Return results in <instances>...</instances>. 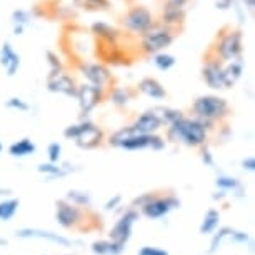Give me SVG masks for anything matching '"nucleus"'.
Listing matches in <instances>:
<instances>
[{"label": "nucleus", "instance_id": "obj_40", "mask_svg": "<svg viewBox=\"0 0 255 255\" xmlns=\"http://www.w3.org/2000/svg\"><path fill=\"white\" fill-rule=\"evenodd\" d=\"M109 249H110V242H105V240H99V242H95L92 245L94 254H99V255H107Z\"/></svg>", "mask_w": 255, "mask_h": 255}, {"label": "nucleus", "instance_id": "obj_3", "mask_svg": "<svg viewBox=\"0 0 255 255\" xmlns=\"http://www.w3.org/2000/svg\"><path fill=\"white\" fill-rule=\"evenodd\" d=\"M177 33H179V30L155 20L148 30L143 32L142 35H138V38H140L138 40L140 42V50L145 55H153L157 52L167 50L175 42Z\"/></svg>", "mask_w": 255, "mask_h": 255}, {"label": "nucleus", "instance_id": "obj_28", "mask_svg": "<svg viewBox=\"0 0 255 255\" xmlns=\"http://www.w3.org/2000/svg\"><path fill=\"white\" fill-rule=\"evenodd\" d=\"M72 3L85 12H104L110 8V0H72Z\"/></svg>", "mask_w": 255, "mask_h": 255}, {"label": "nucleus", "instance_id": "obj_39", "mask_svg": "<svg viewBox=\"0 0 255 255\" xmlns=\"http://www.w3.org/2000/svg\"><path fill=\"white\" fill-rule=\"evenodd\" d=\"M148 148H152V150H155V152H160L165 148V140H163L160 135H157V133H150V145H148Z\"/></svg>", "mask_w": 255, "mask_h": 255}, {"label": "nucleus", "instance_id": "obj_44", "mask_svg": "<svg viewBox=\"0 0 255 255\" xmlns=\"http://www.w3.org/2000/svg\"><path fill=\"white\" fill-rule=\"evenodd\" d=\"M122 202V195H114L107 204H105V210H112V209H117V205Z\"/></svg>", "mask_w": 255, "mask_h": 255}, {"label": "nucleus", "instance_id": "obj_52", "mask_svg": "<svg viewBox=\"0 0 255 255\" xmlns=\"http://www.w3.org/2000/svg\"><path fill=\"white\" fill-rule=\"evenodd\" d=\"M2 150H3V145H2V142H0V153H2Z\"/></svg>", "mask_w": 255, "mask_h": 255}, {"label": "nucleus", "instance_id": "obj_7", "mask_svg": "<svg viewBox=\"0 0 255 255\" xmlns=\"http://www.w3.org/2000/svg\"><path fill=\"white\" fill-rule=\"evenodd\" d=\"M105 97H107V92L99 87H94V85L87 84H79L77 87V104H79V112H80V119H89V115L94 112L95 107L99 104H102Z\"/></svg>", "mask_w": 255, "mask_h": 255}, {"label": "nucleus", "instance_id": "obj_29", "mask_svg": "<svg viewBox=\"0 0 255 255\" xmlns=\"http://www.w3.org/2000/svg\"><path fill=\"white\" fill-rule=\"evenodd\" d=\"M37 170L40 172V174H45L49 177V180H54V179H62V177H65L69 174V170H65L64 167H59L57 163H40V165L37 167Z\"/></svg>", "mask_w": 255, "mask_h": 255}, {"label": "nucleus", "instance_id": "obj_43", "mask_svg": "<svg viewBox=\"0 0 255 255\" xmlns=\"http://www.w3.org/2000/svg\"><path fill=\"white\" fill-rule=\"evenodd\" d=\"M232 2L234 0H215V8L217 10H230V7H232Z\"/></svg>", "mask_w": 255, "mask_h": 255}, {"label": "nucleus", "instance_id": "obj_50", "mask_svg": "<svg viewBox=\"0 0 255 255\" xmlns=\"http://www.w3.org/2000/svg\"><path fill=\"white\" fill-rule=\"evenodd\" d=\"M10 189H0V197H2V195H8V194H10Z\"/></svg>", "mask_w": 255, "mask_h": 255}, {"label": "nucleus", "instance_id": "obj_34", "mask_svg": "<svg viewBox=\"0 0 255 255\" xmlns=\"http://www.w3.org/2000/svg\"><path fill=\"white\" fill-rule=\"evenodd\" d=\"M5 107L10 110H17V112H30V104L22 97H10L5 100Z\"/></svg>", "mask_w": 255, "mask_h": 255}, {"label": "nucleus", "instance_id": "obj_45", "mask_svg": "<svg viewBox=\"0 0 255 255\" xmlns=\"http://www.w3.org/2000/svg\"><path fill=\"white\" fill-rule=\"evenodd\" d=\"M153 194H143V195H140V197H137L135 200H133V205H138V207H142V205H145L148 200H152L153 199Z\"/></svg>", "mask_w": 255, "mask_h": 255}, {"label": "nucleus", "instance_id": "obj_30", "mask_svg": "<svg viewBox=\"0 0 255 255\" xmlns=\"http://www.w3.org/2000/svg\"><path fill=\"white\" fill-rule=\"evenodd\" d=\"M219 220H220L219 210H215V209L207 210V214L204 217V222H202V225H200V234H212L215 229H217Z\"/></svg>", "mask_w": 255, "mask_h": 255}, {"label": "nucleus", "instance_id": "obj_21", "mask_svg": "<svg viewBox=\"0 0 255 255\" xmlns=\"http://www.w3.org/2000/svg\"><path fill=\"white\" fill-rule=\"evenodd\" d=\"M80 219V210L74 204H67L65 200L57 202V220L64 227H72Z\"/></svg>", "mask_w": 255, "mask_h": 255}, {"label": "nucleus", "instance_id": "obj_48", "mask_svg": "<svg viewBox=\"0 0 255 255\" xmlns=\"http://www.w3.org/2000/svg\"><path fill=\"white\" fill-rule=\"evenodd\" d=\"M230 235L235 239V242H249V235L244 234V232H235V230H234Z\"/></svg>", "mask_w": 255, "mask_h": 255}, {"label": "nucleus", "instance_id": "obj_26", "mask_svg": "<svg viewBox=\"0 0 255 255\" xmlns=\"http://www.w3.org/2000/svg\"><path fill=\"white\" fill-rule=\"evenodd\" d=\"M37 152V147L28 137H23L20 140L13 142L10 147H8V153L12 157H27V155H33Z\"/></svg>", "mask_w": 255, "mask_h": 255}, {"label": "nucleus", "instance_id": "obj_24", "mask_svg": "<svg viewBox=\"0 0 255 255\" xmlns=\"http://www.w3.org/2000/svg\"><path fill=\"white\" fill-rule=\"evenodd\" d=\"M150 110L160 119L162 125H165V127H168L170 124H174L179 119L184 117V112H182V110L174 109V107H165V105H155V107H152Z\"/></svg>", "mask_w": 255, "mask_h": 255}, {"label": "nucleus", "instance_id": "obj_10", "mask_svg": "<svg viewBox=\"0 0 255 255\" xmlns=\"http://www.w3.org/2000/svg\"><path fill=\"white\" fill-rule=\"evenodd\" d=\"M79 124V132L77 137L74 138L75 145L84 148V150H92L97 148L104 140V130L100 127H97L92 120L89 119H80Z\"/></svg>", "mask_w": 255, "mask_h": 255}, {"label": "nucleus", "instance_id": "obj_37", "mask_svg": "<svg viewBox=\"0 0 255 255\" xmlns=\"http://www.w3.org/2000/svg\"><path fill=\"white\" fill-rule=\"evenodd\" d=\"M230 10L235 12V17H237V20L240 25H244V23H247V10L240 5L239 0H234L232 2V7H230Z\"/></svg>", "mask_w": 255, "mask_h": 255}, {"label": "nucleus", "instance_id": "obj_13", "mask_svg": "<svg viewBox=\"0 0 255 255\" xmlns=\"http://www.w3.org/2000/svg\"><path fill=\"white\" fill-rule=\"evenodd\" d=\"M177 207H180V200L177 199V197L168 195L165 199H157V197H153L145 205H142V212L148 219H158L168 214L172 209H177Z\"/></svg>", "mask_w": 255, "mask_h": 255}, {"label": "nucleus", "instance_id": "obj_11", "mask_svg": "<svg viewBox=\"0 0 255 255\" xmlns=\"http://www.w3.org/2000/svg\"><path fill=\"white\" fill-rule=\"evenodd\" d=\"M45 85L50 94H59V95H64V97H70V99H75L77 87H79L75 77L67 74L65 70L57 72V74H47Z\"/></svg>", "mask_w": 255, "mask_h": 255}, {"label": "nucleus", "instance_id": "obj_32", "mask_svg": "<svg viewBox=\"0 0 255 255\" xmlns=\"http://www.w3.org/2000/svg\"><path fill=\"white\" fill-rule=\"evenodd\" d=\"M215 185H217L220 190H225V192H229V190L239 192L237 195H242V190H244L242 184H240L237 179H234V177H227V175H219L217 180H215Z\"/></svg>", "mask_w": 255, "mask_h": 255}, {"label": "nucleus", "instance_id": "obj_49", "mask_svg": "<svg viewBox=\"0 0 255 255\" xmlns=\"http://www.w3.org/2000/svg\"><path fill=\"white\" fill-rule=\"evenodd\" d=\"M225 195H227V194H225V190H220V192H217V194L212 195V199H215V200H222Z\"/></svg>", "mask_w": 255, "mask_h": 255}, {"label": "nucleus", "instance_id": "obj_19", "mask_svg": "<svg viewBox=\"0 0 255 255\" xmlns=\"http://www.w3.org/2000/svg\"><path fill=\"white\" fill-rule=\"evenodd\" d=\"M132 127L137 133H155L157 130H160L163 125L160 122V119L148 109L143 114L138 115L135 122L132 124Z\"/></svg>", "mask_w": 255, "mask_h": 255}, {"label": "nucleus", "instance_id": "obj_22", "mask_svg": "<svg viewBox=\"0 0 255 255\" xmlns=\"http://www.w3.org/2000/svg\"><path fill=\"white\" fill-rule=\"evenodd\" d=\"M10 20H12L13 35L20 37V35H23L25 28L30 25L33 20L32 10H27V8H15V10L10 13Z\"/></svg>", "mask_w": 255, "mask_h": 255}, {"label": "nucleus", "instance_id": "obj_15", "mask_svg": "<svg viewBox=\"0 0 255 255\" xmlns=\"http://www.w3.org/2000/svg\"><path fill=\"white\" fill-rule=\"evenodd\" d=\"M90 33H92L99 42H104V44H119V40L124 35L120 28L104 20H95L92 25H90Z\"/></svg>", "mask_w": 255, "mask_h": 255}, {"label": "nucleus", "instance_id": "obj_42", "mask_svg": "<svg viewBox=\"0 0 255 255\" xmlns=\"http://www.w3.org/2000/svg\"><path fill=\"white\" fill-rule=\"evenodd\" d=\"M202 162L205 163L207 167H215V162H214V157H212V152L209 150V148H204L202 150Z\"/></svg>", "mask_w": 255, "mask_h": 255}, {"label": "nucleus", "instance_id": "obj_12", "mask_svg": "<svg viewBox=\"0 0 255 255\" xmlns=\"http://www.w3.org/2000/svg\"><path fill=\"white\" fill-rule=\"evenodd\" d=\"M97 55L99 60L105 65H128L130 64V57L120 49L119 44H104V42H97Z\"/></svg>", "mask_w": 255, "mask_h": 255}, {"label": "nucleus", "instance_id": "obj_27", "mask_svg": "<svg viewBox=\"0 0 255 255\" xmlns=\"http://www.w3.org/2000/svg\"><path fill=\"white\" fill-rule=\"evenodd\" d=\"M150 59H152L153 67H155L157 70H160V72H168V70H172V69L175 67V64H177L175 55L168 54L167 50L157 52V54L150 55Z\"/></svg>", "mask_w": 255, "mask_h": 255}, {"label": "nucleus", "instance_id": "obj_36", "mask_svg": "<svg viewBox=\"0 0 255 255\" xmlns=\"http://www.w3.org/2000/svg\"><path fill=\"white\" fill-rule=\"evenodd\" d=\"M47 153H49V160L52 163H59L62 157V145L59 142H52L49 148H47Z\"/></svg>", "mask_w": 255, "mask_h": 255}, {"label": "nucleus", "instance_id": "obj_33", "mask_svg": "<svg viewBox=\"0 0 255 255\" xmlns=\"http://www.w3.org/2000/svg\"><path fill=\"white\" fill-rule=\"evenodd\" d=\"M45 60L47 65H49V74H57V72L65 70L64 60L60 59V55L54 50H47L45 52Z\"/></svg>", "mask_w": 255, "mask_h": 255}, {"label": "nucleus", "instance_id": "obj_5", "mask_svg": "<svg viewBox=\"0 0 255 255\" xmlns=\"http://www.w3.org/2000/svg\"><path fill=\"white\" fill-rule=\"evenodd\" d=\"M79 74L84 77V80L87 84L99 87L102 90H107L115 85V79L112 72L102 62H80L79 64Z\"/></svg>", "mask_w": 255, "mask_h": 255}, {"label": "nucleus", "instance_id": "obj_9", "mask_svg": "<svg viewBox=\"0 0 255 255\" xmlns=\"http://www.w3.org/2000/svg\"><path fill=\"white\" fill-rule=\"evenodd\" d=\"M190 0H163L160 8V22L175 30H180L187 18V7Z\"/></svg>", "mask_w": 255, "mask_h": 255}, {"label": "nucleus", "instance_id": "obj_1", "mask_svg": "<svg viewBox=\"0 0 255 255\" xmlns=\"http://www.w3.org/2000/svg\"><path fill=\"white\" fill-rule=\"evenodd\" d=\"M209 130L197 117H182L177 122L170 124L167 127V138L174 143H185L189 147H200L204 145Z\"/></svg>", "mask_w": 255, "mask_h": 255}, {"label": "nucleus", "instance_id": "obj_41", "mask_svg": "<svg viewBox=\"0 0 255 255\" xmlns=\"http://www.w3.org/2000/svg\"><path fill=\"white\" fill-rule=\"evenodd\" d=\"M138 255H168V252L162 249H155V247H143Z\"/></svg>", "mask_w": 255, "mask_h": 255}, {"label": "nucleus", "instance_id": "obj_16", "mask_svg": "<svg viewBox=\"0 0 255 255\" xmlns=\"http://www.w3.org/2000/svg\"><path fill=\"white\" fill-rule=\"evenodd\" d=\"M138 219V214L135 210H128L125 212V215L122 219L119 220L117 225L110 230V237H112L114 242H119V244H124L128 240V237H130L132 234V225L133 222Z\"/></svg>", "mask_w": 255, "mask_h": 255}, {"label": "nucleus", "instance_id": "obj_35", "mask_svg": "<svg viewBox=\"0 0 255 255\" xmlns=\"http://www.w3.org/2000/svg\"><path fill=\"white\" fill-rule=\"evenodd\" d=\"M67 200H70L74 205H89L90 204V195L87 194V192L69 190V194H67Z\"/></svg>", "mask_w": 255, "mask_h": 255}, {"label": "nucleus", "instance_id": "obj_51", "mask_svg": "<svg viewBox=\"0 0 255 255\" xmlns=\"http://www.w3.org/2000/svg\"><path fill=\"white\" fill-rule=\"evenodd\" d=\"M3 245H7V240H3V239H0V247H3Z\"/></svg>", "mask_w": 255, "mask_h": 255}, {"label": "nucleus", "instance_id": "obj_6", "mask_svg": "<svg viewBox=\"0 0 255 255\" xmlns=\"http://www.w3.org/2000/svg\"><path fill=\"white\" fill-rule=\"evenodd\" d=\"M120 22H122V27L128 33L142 35L143 32L148 30V28L153 25L155 17H153L150 8L145 5H132L122 15V20Z\"/></svg>", "mask_w": 255, "mask_h": 255}, {"label": "nucleus", "instance_id": "obj_14", "mask_svg": "<svg viewBox=\"0 0 255 255\" xmlns=\"http://www.w3.org/2000/svg\"><path fill=\"white\" fill-rule=\"evenodd\" d=\"M22 57L13 49V45L8 40H5L0 47V67L5 70L7 77H15L20 70Z\"/></svg>", "mask_w": 255, "mask_h": 255}, {"label": "nucleus", "instance_id": "obj_25", "mask_svg": "<svg viewBox=\"0 0 255 255\" xmlns=\"http://www.w3.org/2000/svg\"><path fill=\"white\" fill-rule=\"evenodd\" d=\"M150 145V133H132L130 137H127L120 143V148L125 150H143Z\"/></svg>", "mask_w": 255, "mask_h": 255}, {"label": "nucleus", "instance_id": "obj_4", "mask_svg": "<svg viewBox=\"0 0 255 255\" xmlns=\"http://www.w3.org/2000/svg\"><path fill=\"white\" fill-rule=\"evenodd\" d=\"M192 114L197 119L220 122L230 115V104L222 95L204 94L192 102Z\"/></svg>", "mask_w": 255, "mask_h": 255}, {"label": "nucleus", "instance_id": "obj_17", "mask_svg": "<svg viewBox=\"0 0 255 255\" xmlns=\"http://www.w3.org/2000/svg\"><path fill=\"white\" fill-rule=\"evenodd\" d=\"M137 92L152 100H163V99H167V95H168L167 89L163 87L162 82L157 80L155 77H143V79L138 80Z\"/></svg>", "mask_w": 255, "mask_h": 255}, {"label": "nucleus", "instance_id": "obj_38", "mask_svg": "<svg viewBox=\"0 0 255 255\" xmlns=\"http://www.w3.org/2000/svg\"><path fill=\"white\" fill-rule=\"evenodd\" d=\"M234 230L230 229V227H224V229H220L219 232H217V235L214 237V240H212V247H210V254H214L215 250L219 249V245H220V242H222V239L225 237V235H230L232 234Z\"/></svg>", "mask_w": 255, "mask_h": 255}, {"label": "nucleus", "instance_id": "obj_23", "mask_svg": "<svg viewBox=\"0 0 255 255\" xmlns=\"http://www.w3.org/2000/svg\"><path fill=\"white\" fill-rule=\"evenodd\" d=\"M17 237H22V239H27V237H40V239H49L52 242L59 244V245H64V247H69L72 245V242L69 239L65 237H60L59 234H52V232H44V230H35V229H22V230H17Z\"/></svg>", "mask_w": 255, "mask_h": 255}, {"label": "nucleus", "instance_id": "obj_47", "mask_svg": "<svg viewBox=\"0 0 255 255\" xmlns=\"http://www.w3.org/2000/svg\"><path fill=\"white\" fill-rule=\"evenodd\" d=\"M239 3H240V5H242L249 13H252V12H254V8H255V0H239Z\"/></svg>", "mask_w": 255, "mask_h": 255}, {"label": "nucleus", "instance_id": "obj_2", "mask_svg": "<svg viewBox=\"0 0 255 255\" xmlns=\"http://www.w3.org/2000/svg\"><path fill=\"white\" fill-rule=\"evenodd\" d=\"M209 50L215 54L222 62L234 60L244 55V32L242 28L224 25L215 35Z\"/></svg>", "mask_w": 255, "mask_h": 255}, {"label": "nucleus", "instance_id": "obj_8", "mask_svg": "<svg viewBox=\"0 0 255 255\" xmlns=\"http://www.w3.org/2000/svg\"><path fill=\"white\" fill-rule=\"evenodd\" d=\"M202 80L212 90H225L224 89V62L215 54L207 50L204 55V64L200 69Z\"/></svg>", "mask_w": 255, "mask_h": 255}, {"label": "nucleus", "instance_id": "obj_46", "mask_svg": "<svg viewBox=\"0 0 255 255\" xmlns=\"http://www.w3.org/2000/svg\"><path fill=\"white\" fill-rule=\"evenodd\" d=\"M242 168H244V170L254 172V170H255V158H254V157L244 158V160H242Z\"/></svg>", "mask_w": 255, "mask_h": 255}, {"label": "nucleus", "instance_id": "obj_18", "mask_svg": "<svg viewBox=\"0 0 255 255\" xmlns=\"http://www.w3.org/2000/svg\"><path fill=\"white\" fill-rule=\"evenodd\" d=\"M245 70L244 55L237 57L234 60L224 62V89H232L237 85V82L242 79Z\"/></svg>", "mask_w": 255, "mask_h": 255}, {"label": "nucleus", "instance_id": "obj_31", "mask_svg": "<svg viewBox=\"0 0 255 255\" xmlns=\"http://www.w3.org/2000/svg\"><path fill=\"white\" fill-rule=\"evenodd\" d=\"M20 200L18 199H7L0 202V220H10L17 214Z\"/></svg>", "mask_w": 255, "mask_h": 255}, {"label": "nucleus", "instance_id": "obj_20", "mask_svg": "<svg viewBox=\"0 0 255 255\" xmlns=\"http://www.w3.org/2000/svg\"><path fill=\"white\" fill-rule=\"evenodd\" d=\"M133 95H135V92L132 89L122 87V85H114V87L107 90V97L105 99L117 109H124L133 100Z\"/></svg>", "mask_w": 255, "mask_h": 255}]
</instances>
